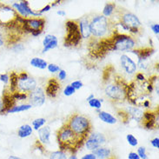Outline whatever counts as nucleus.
Returning a JSON list of instances; mask_svg holds the SVG:
<instances>
[{"label": "nucleus", "instance_id": "obj_1", "mask_svg": "<svg viewBox=\"0 0 159 159\" xmlns=\"http://www.w3.org/2000/svg\"><path fill=\"white\" fill-rule=\"evenodd\" d=\"M57 140L59 147V151L64 152L69 151L71 153V155H75V153L79 149H81L85 143L84 139L78 137L66 124H65L57 130Z\"/></svg>", "mask_w": 159, "mask_h": 159}, {"label": "nucleus", "instance_id": "obj_2", "mask_svg": "<svg viewBox=\"0 0 159 159\" xmlns=\"http://www.w3.org/2000/svg\"><path fill=\"white\" fill-rule=\"evenodd\" d=\"M65 124L78 137L84 140L88 138L92 129V125L90 119L79 113H74L70 116Z\"/></svg>", "mask_w": 159, "mask_h": 159}, {"label": "nucleus", "instance_id": "obj_3", "mask_svg": "<svg viewBox=\"0 0 159 159\" xmlns=\"http://www.w3.org/2000/svg\"><path fill=\"white\" fill-rule=\"evenodd\" d=\"M128 84L120 76L115 77L114 81L109 82L104 86V93L114 103H121L126 99Z\"/></svg>", "mask_w": 159, "mask_h": 159}, {"label": "nucleus", "instance_id": "obj_4", "mask_svg": "<svg viewBox=\"0 0 159 159\" xmlns=\"http://www.w3.org/2000/svg\"><path fill=\"white\" fill-rule=\"evenodd\" d=\"M18 17L19 15L11 6L0 3V26L7 30H14L16 28L21 30L17 21Z\"/></svg>", "mask_w": 159, "mask_h": 159}, {"label": "nucleus", "instance_id": "obj_5", "mask_svg": "<svg viewBox=\"0 0 159 159\" xmlns=\"http://www.w3.org/2000/svg\"><path fill=\"white\" fill-rule=\"evenodd\" d=\"M112 51L116 52H130L136 47V41L130 35L119 33L115 30L110 37Z\"/></svg>", "mask_w": 159, "mask_h": 159}, {"label": "nucleus", "instance_id": "obj_6", "mask_svg": "<svg viewBox=\"0 0 159 159\" xmlns=\"http://www.w3.org/2000/svg\"><path fill=\"white\" fill-rule=\"evenodd\" d=\"M111 24L109 18L103 17V15H97L92 17L91 21L90 22V30L91 36H93L95 39H102L105 38L109 31L111 30Z\"/></svg>", "mask_w": 159, "mask_h": 159}, {"label": "nucleus", "instance_id": "obj_7", "mask_svg": "<svg viewBox=\"0 0 159 159\" xmlns=\"http://www.w3.org/2000/svg\"><path fill=\"white\" fill-rule=\"evenodd\" d=\"M66 35L64 45L65 47H78L82 42V37L79 31L78 22L76 20H67L65 22Z\"/></svg>", "mask_w": 159, "mask_h": 159}, {"label": "nucleus", "instance_id": "obj_8", "mask_svg": "<svg viewBox=\"0 0 159 159\" xmlns=\"http://www.w3.org/2000/svg\"><path fill=\"white\" fill-rule=\"evenodd\" d=\"M37 87V81L26 71L17 72V81L15 92L29 94Z\"/></svg>", "mask_w": 159, "mask_h": 159}, {"label": "nucleus", "instance_id": "obj_9", "mask_svg": "<svg viewBox=\"0 0 159 159\" xmlns=\"http://www.w3.org/2000/svg\"><path fill=\"white\" fill-rule=\"evenodd\" d=\"M45 26V19L43 17H29L25 18L20 29L25 33H31L34 30H43Z\"/></svg>", "mask_w": 159, "mask_h": 159}, {"label": "nucleus", "instance_id": "obj_10", "mask_svg": "<svg viewBox=\"0 0 159 159\" xmlns=\"http://www.w3.org/2000/svg\"><path fill=\"white\" fill-rule=\"evenodd\" d=\"M106 143V138L103 133L100 132H90V134L86 138L84 145L87 150L93 151L99 147H101Z\"/></svg>", "mask_w": 159, "mask_h": 159}, {"label": "nucleus", "instance_id": "obj_11", "mask_svg": "<svg viewBox=\"0 0 159 159\" xmlns=\"http://www.w3.org/2000/svg\"><path fill=\"white\" fill-rule=\"evenodd\" d=\"M28 99L32 107H40L45 103V93L42 87H36L28 94Z\"/></svg>", "mask_w": 159, "mask_h": 159}, {"label": "nucleus", "instance_id": "obj_12", "mask_svg": "<svg viewBox=\"0 0 159 159\" xmlns=\"http://www.w3.org/2000/svg\"><path fill=\"white\" fill-rule=\"evenodd\" d=\"M120 21L129 28V30L131 28L141 29V26H142L141 21L138 18V16L135 15L134 13L129 12V11H125L121 15Z\"/></svg>", "mask_w": 159, "mask_h": 159}, {"label": "nucleus", "instance_id": "obj_13", "mask_svg": "<svg viewBox=\"0 0 159 159\" xmlns=\"http://www.w3.org/2000/svg\"><path fill=\"white\" fill-rule=\"evenodd\" d=\"M60 89L61 84H59V81L55 78H50L47 81V83H46L44 93L49 98H55L57 96V94H58V91L60 90Z\"/></svg>", "mask_w": 159, "mask_h": 159}, {"label": "nucleus", "instance_id": "obj_14", "mask_svg": "<svg viewBox=\"0 0 159 159\" xmlns=\"http://www.w3.org/2000/svg\"><path fill=\"white\" fill-rule=\"evenodd\" d=\"M120 64L123 70L125 72L129 75H132L134 74L137 70H138V66L136 62L133 61L128 55L126 54H123L120 57Z\"/></svg>", "mask_w": 159, "mask_h": 159}, {"label": "nucleus", "instance_id": "obj_15", "mask_svg": "<svg viewBox=\"0 0 159 159\" xmlns=\"http://www.w3.org/2000/svg\"><path fill=\"white\" fill-rule=\"evenodd\" d=\"M129 52L133 53L138 57V62H146L148 61V58L155 53V49L152 47H145L132 50Z\"/></svg>", "mask_w": 159, "mask_h": 159}, {"label": "nucleus", "instance_id": "obj_16", "mask_svg": "<svg viewBox=\"0 0 159 159\" xmlns=\"http://www.w3.org/2000/svg\"><path fill=\"white\" fill-rule=\"evenodd\" d=\"M78 26H79V31L81 34L82 39H88L91 37L90 30V22L87 17H83L78 21Z\"/></svg>", "mask_w": 159, "mask_h": 159}, {"label": "nucleus", "instance_id": "obj_17", "mask_svg": "<svg viewBox=\"0 0 159 159\" xmlns=\"http://www.w3.org/2000/svg\"><path fill=\"white\" fill-rule=\"evenodd\" d=\"M2 102L4 103V108L6 112L8 111L10 109H11L16 105V100L13 98V95L11 92H10L6 88L3 91V96H2Z\"/></svg>", "mask_w": 159, "mask_h": 159}, {"label": "nucleus", "instance_id": "obj_18", "mask_svg": "<svg viewBox=\"0 0 159 159\" xmlns=\"http://www.w3.org/2000/svg\"><path fill=\"white\" fill-rule=\"evenodd\" d=\"M125 111L127 112V114L129 115V119L137 121L138 123L142 122L143 111L140 108L136 107V106H129L125 109Z\"/></svg>", "mask_w": 159, "mask_h": 159}, {"label": "nucleus", "instance_id": "obj_19", "mask_svg": "<svg viewBox=\"0 0 159 159\" xmlns=\"http://www.w3.org/2000/svg\"><path fill=\"white\" fill-rule=\"evenodd\" d=\"M38 131H39V142L43 143V145L49 144L50 138H51V128L49 126H43Z\"/></svg>", "mask_w": 159, "mask_h": 159}, {"label": "nucleus", "instance_id": "obj_20", "mask_svg": "<svg viewBox=\"0 0 159 159\" xmlns=\"http://www.w3.org/2000/svg\"><path fill=\"white\" fill-rule=\"evenodd\" d=\"M97 159H108L111 155V151L105 147H99L98 149L92 151Z\"/></svg>", "mask_w": 159, "mask_h": 159}, {"label": "nucleus", "instance_id": "obj_21", "mask_svg": "<svg viewBox=\"0 0 159 159\" xmlns=\"http://www.w3.org/2000/svg\"><path fill=\"white\" fill-rule=\"evenodd\" d=\"M98 117L101 119V121H103V123L108 124V125H115L117 122L115 116H112L111 113H108L103 111H100L98 112Z\"/></svg>", "mask_w": 159, "mask_h": 159}, {"label": "nucleus", "instance_id": "obj_22", "mask_svg": "<svg viewBox=\"0 0 159 159\" xmlns=\"http://www.w3.org/2000/svg\"><path fill=\"white\" fill-rule=\"evenodd\" d=\"M32 132L33 128L30 125H23L17 129V136L21 138H25L30 137Z\"/></svg>", "mask_w": 159, "mask_h": 159}, {"label": "nucleus", "instance_id": "obj_23", "mask_svg": "<svg viewBox=\"0 0 159 159\" xmlns=\"http://www.w3.org/2000/svg\"><path fill=\"white\" fill-rule=\"evenodd\" d=\"M30 64L31 66L40 70L46 69L48 66L47 62L42 59V58H39V57H33V58H31L30 61Z\"/></svg>", "mask_w": 159, "mask_h": 159}, {"label": "nucleus", "instance_id": "obj_24", "mask_svg": "<svg viewBox=\"0 0 159 159\" xmlns=\"http://www.w3.org/2000/svg\"><path fill=\"white\" fill-rule=\"evenodd\" d=\"M116 10V4L115 3H107L104 5L103 10V16L105 17H111Z\"/></svg>", "mask_w": 159, "mask_h": 159}, {"label": "nucleus", "instance_id": "obj_25", "mask_svg": "<svg viewBox=\"0 0 159 159\" xmlns=\"http://www.w3.org/2000/svg\"><path fill=\"white\" fill-rule=\"evenodd\" d=\"M32 107L30 103H25V104H21V105H15L14 107L10 109L8 111L6 112V114H10V113H17V112L26 111L28 110H30V108Z\"/></svg>", "mask_w": 159, "mask_h": 159}, {"label": "nucleus", "instance_id": "obj_26", "mask_svg": "<svg viewBox=\"0 0 159 159\" xmlns=\"http://www.w3.org/2000/svg\"><path fill=\"white\" fill-rule=\"evenodd\" d=\"M57 45H58V42H57V39L56 37L55 39H52L50 43H48L45 46H43V50H42V53L44 54L45 52H49V51H51V50H53V49L57 48Z\"/></svg>", "mask_w": 159, "mask_h": 159}, {"label": "nucleus", "instance_id": "obj_27", "mask_svg": "<svg viewBox=\"0 0 159 159\" xmlns=\"http://www.w3.org/2000/svg\"><path fill=\"white\" fill-rule=\"evenodd\" d=\"M46 123V119L43 118V117H40V118H37L32 122V126H33V129L35 130H39L40 128H42L43 126H44Z\"/></svg>", "mask_w": 159, "mask_h": 159}, {"label": "nucleus", "instance_id": "obj_28", "mask_svg": "<svg viewBox=\"0 0 159 159\" xmlns=\"http://www.w3.org/2000/svg\"><path fill=\"white\" fill-rule=\"evenodd\" d=\"M49 159H67V156L64 151H54V152L51 153Z\"/></svg>", "mask_w": 159, "mask_h": 159}, {"label": "nucleus", "instance_id": "obj_29", "mask_svg": "<svg viewBox=\"0 0 159 159\" xmlns=\"http://www.w3.org/2000/svg\"><path fill=\"white\" fill-rule=\"evenodd\" d=\"M88 103L90 107L94 108L96 110H101V108H102V102L100 101V99L93 98L90 100Z\"/></svg>", "mask_w": 159, "mask_h": 159}, {"label": "nucleus", "instance_id": "obj_30", "mask_svg": "<svg viewBox=\"0 0 159 159\" xmlns=\"http://www.w3.org/2000/svg\"><path fill=\"white\" fill-rule=\"evenodd\" d=\"M117 116H118L119 119H120L123 123L127 124V123L129 122V115L127 114V112L125 111V110H124V111H122V110L118 111H117Z\"/></svg>", "mask_w": 159, "mask_h": 159}, {"label": "nucleus", "instance_id": "obj_31", "mask_svg": "<svg viewBox=\"0 0 159 159\" xmlns=\"http://www.w3.org/2000/svg\"><path fill=\"white\" fill-rule=\"evenodd\" d=\"M126 140H127V142H128V143L130 146L136 147L138 144V138H136V137H134L132 134H128L126 136Z\"/></svg>", "mask_w": 159, "mask_h": 159}, {"label": "nucleus", "instance_id": "obj_32", "mask_svg": "<svg viewBox=\"0 0 159 159\" xmlns=\"http://www.w3.org/2000/svg\"><path fill=\"white\" fill-rule=\"evenodd\" d=\"M137 154H138V157H140V159H148V156H147L146 153V148H145V147H138Z\"/></svg>", "mask_w": 159, "mask_h": 159}, {"label": "nucleus", "instance_id": "obj_33", "mask_svg": "<svg viewBox=\"0 0 159 159\" xmlns=\"http://www.w3.org/2000/svg\"><path fill=\"white\" fill-rule=\"evenodd\" d=\"M13 98H15L16 101H23L28 98V94L25 93H21V92H14L12 93Z\"/></svg>", "mask_w": 159, "mask_h": 159}, {"label": "nucleus", "instance_id": "obj_34", "mask_svg": "<svg viewBox=\"0 0 159 159\" xmlns=\"http://www.w3.org/2000/svg\"><path fill=\"white\" fill-rule=\"evenodd\" d=\"M11 49L14 52H22L25 50V45L23 43H17L15 44H13L12 46L11 47Z\"/></svg>", "mask_w": 159, "mask_h": 159}, {"label": "nucleus", "instance_id": "obj_35", "mask_svg": "<svg viewBox=\"0 0 159 159\" xmlns=\"http://www.w3.org/2000/svg\"><path fill=\"white\" fill-rule=\"evenodd\" d=\"M75 91L76 90H74V88L72 86L69 84V85H67L65 88V90H64V94L66 97H70V96H72V95L75 93Z\"/></svg>", "mask_w": 159, "mask_h": 159}, {"label": "nucleus", "instance_id": "obj_36", "mask_svg": "<svg viewBox=\"0 0 159 159\" xmlns=\"http://www.w3.org/2000/svg\"><path fill=\"white\" fill-rule=\"evenodd\" d=\"M47 69L51 73H56V72H58L61 70L60 67L57 65H55V64H50V65H48Z\"/></svg>", "mask_w": 159, "mask_h": 159}, {"label": "nucleus", "instance_id": "obj_37", "mask_svg": "<svg viewBox=\"0 0 159 159\" xmlns=\"http://www.w3.org/2000/svg\"><path fill=\"white\" fill-rule=\"evenodd\" d=\"M70 85L73 87L74 90H80L82 87L84 86V84H83L80 80H77V81L72 82V83L70 84Z\"/></svg>", "mask_w": 159, "mask_h": 159}, {"label": "nucleus", "instance_id": "obj_38", "mask_svg": "<svg viewBox=\"0 0 159 159\" xmlns=\"http://www.w3.org/2000/svg\"><path fill=\"white\" fill-rule=\"evenodd\" d=\"M55 38H56V36H54V35H52V34L46 35L43 40V46H45L48 43H50L52 39H54Z\"/></svg>", "mask_w": 159, "mask_h": 159}, {"label": "nucleus", "instance_id": "obj_39", "mask_svg": "<svg viewBox=\"0 0 159 159\" xmlns=\"http://www.w3.org/2000/svg\"><path fill=\"white\" fill-rule=\"evenodd\" d=\"M136 80L138 83H143L146 81V78L143 72H138L136 74Z\"/></svg>", "mask_w": 159, "mask_h": 159}, {"label": "nucleus", "instance_id": "obj_40", "mask_svg": "<svg viewBox=\"0 0 159 159\" xmlns=\"http://www.w3.org/2000/svg\"><path fill=\"white\" fill-rule=\"evenodd\" d=\"M0 81L2 82V83H4V84H8L9 82H10V76H9V74H1L0 75Z\"/></svg>", "mask_w": 159, "mask_h": 159}, {"label": "nucleus", "instance_id": "obj_41", "mask_svg": "<svg viewBox=\"0 0 159 159\" xmlns=\"http://www.w3.org/2000/svg\"><path fill=\"white\" fill-rule=\"evenodd\" d=\"M66 76H67V73H66L65 70H60L59 72H58V77L57 78H58L59 80H65L66 78Z\"/></svg>", "mask_w": 159, "mask_h": 159}, {"label": "nucleus", "instance_id": "obj_42", "mask_svg": "<svg viewBox=\"0 0 159 159\" xmlns=\"http://www.w3.org/2000/svg\"><path fill=\"white\" fill-rule=\"evenodd\" d=\"M151 145L154 147V148H156V149H159V138H153V139L151 141Z\"/></svg>", "mask_w": 159, "mask_h": 159}, {"label": "nucleus", "instance_id": "obj_43", "mask_svg": "<svg viewBox=\"0 0 159 159\" xmlns=\"http://www.w3.org/2000/svg\"><path fill=\"white\" fill-rule=\"evenodd\" d=\"M151 30L155 33L156 35H158L159 34V25L158 24H153V25H151Z\"/></svg>", "mask_w": 159, "mask_h": 159}, {"label": "nucleus", "instance_id": "obj_44", "mask_svg": "<svg viewBox=\"0 0 159 159\" xmlns=\"http://www.w3.org/2000/svg\"><path fill=\"white\" fill-rule=\"evenodd\" d=\"M52 9V6H51V4H47V5H45L43 9H41V10H39V12L41 14V15H43L44 12H47L49 11L50 10Z\"/></svg>", "mask_w": 159, "mask_h": 159}, {"label": "nucleus", "instance_id": "obj_45", "mask_svg": "<svg viewBox=\"0 0 159 159\" xmlns=\"http://www.w3.org/2000/svg\"><path fill=\"white\" fill-rule=\"evenodd\" d=\"M128 159H140V157H138V155L136 152L131 151V152H129V155H128Z\"/></svg>", "mask_w": 159, "mask_h": 159}, {"label": "nucleus", "instance_id": "obj_46", "mask_svg": "<svg viewBox=\"0 0 159 159\" xmlns=\"http://www.w3.org/2000/svg\"><path fill=\"white\" fill-rule=\"evenodd\" d=\"M4 114H6V111H5L4 103L2 102V100L0 99V115H4Z\"/></svg>", "mask_w": 159, "mask_h": 159}, {"label": "nucleus", "instance_id": "obj_47", "mask_svg": "<svg viewBox=\"0 0 159 159\" xmlns=\"http://www.w3.org/2000/svg\"><path fill=\"white\" fill-rule=\"evenodd\" d=\"M81 159H97V157H95L94 154L92 153H89V154H86L84 157H82Z\"/></svg>", "mask_w": 159, "mask_h": 159}, {"label": "nucleus", "instance_id": "obj_48", "mask_svg": "<svg viewBox=\"0 0 159 159\" xmlns=\"http://www.w3.org/2000/svg\"><path fill=\"white\" fill-rule=\"evenodd\" d=\"M142 106H143V107L146 108V109L150 108V106H151V102H150V100L146 99L145 101H143V103Z\"/></svg>", "mask_w": 159, "mask_h": 159}, {"label": "nucleus", "instance_id": "obj_49", "mask_svg": "<svg viewBox=\"0 0 159 159\" xmlns=\"http://www.w3.org/2000/svg\"><path fill=\"white\" fill-rule=\"evenodd\" d=\"M42 32H43V30H34V31H32L30 34H31V36H32V37H38V36H39V35L42 34Z\"/></svg>", "mask_w": 159, "mask_h": 159}, {"label": "nucleus", "instance_id": "obj_50", "mask_svg": "<svg viewBox=\"0 0 159 159\" xmlns=\"http://www.w3.org/2000/svg\"><path fill=\"white\" fill-rule=\"evenodd\" d=\"M57 14L58 16H60V17H65V15H66V12H65V11L59 10V11H57Z\"/></svg>", "mask_w": 159, "mask_h": 159}, {"label": "nucleus", "instance_id": "obj_51", "mask_svg": "<svg viewBox=\"0 0 159 159\" xmlns=\"http://www.w3.org/2000/svg\"><path fill=\"white\" fill-rule=\"evenodd\" d=\"M61 1H56V2H53L52 4H51V6L52 7H55V6H57V5H58V4H60Z\"/></svg>", "mask_w": 159, "mask_h": 159}, {"label": "nucleus", "instance_id": "obj_52", "mask_svg": "<svg viewBox=\"0 0 159 159\" xmlns=\"http://www.w3.org/2000/svg\"><path fill=\"white\" fill-rule=\"evenodd\" d=\"M93 98H95L94 94H90V96L86 98V101H88V102H89L90 100H91V99H93Z\"/></svg>", "mask_w": 159, "mask_h": 159}, {"label": "nucleus", "instance_id": "obj_53", "mask_svg": "<svg viewBox=\"0 0 159 159\" xmlns=\"http://www.w3.org/2000/svg\"><path fill=\"white\" fill-rule=\"evenodd\" d=\"M8 159H22L20 157H18L17 156H10L8 157Z\"/></svg>", "mask_w": 159, "mask_h": 159}, {"label": "nucleus", "instance_id": "obj_54", "mask_svg": "<svg viewBox=\"0 0 159 159\" xmlns=\"http://www.w3.org/2000/svg\"><path fill=\"white\" fill-rule=\"evenodd\" d=\"M67 159H78V157L76 155H71L70 157L69 158H67Z\"/></svg>", "mask_w": 159, "mask_h": 159}, {"label": "nucleus", "instance_id": "obj_55", "mask_svg": "<svg viewBox=\"0 0 159 159\" xmlns=\"http://www.w3.org/2000/svg\"><path fill=\"white\" fill-rule=\"evenodd\" d=\"M108 159H116V158H115L114 157H109V158H108Z\"/></svg>", "mask_w": 159, "mask_h": 159}]
</instances>
